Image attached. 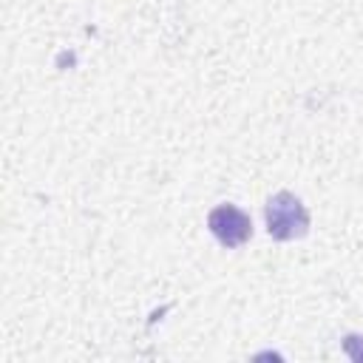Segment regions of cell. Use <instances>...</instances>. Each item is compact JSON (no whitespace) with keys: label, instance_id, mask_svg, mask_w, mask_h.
<instances>
[{"label":"cell","instance_id":"obj_1","mask_svg":"<svg viewBox=\"0 0 363 363\" xmlns=\"http://www.w3.org/2000/svg\"><path fill=\"white\" fill-rule=\"evenodd\" d=\"M264 216H267V233L275 241H292V238L306 235V230H309V213H306V207L301 204L298 196H292L286 190L275 193L267 201Z\"/></svg>","mask_w":363,"mask_h":363},{"label":"cell","instance_id":"obj_2","mask_svg":"<svg viewBox=\"0 0 363 363\" xmlns=\"http://www.w3.org/2000/svg\"><path fill=\"white\" fill-rule=\"evenodd\" d=\"M207 227L210 233L224 244V247H241L244 241H250L252 235V224H250V216L233 204H218L216 210H210L207 216Z\"/></svg>","mask_w":363,"mask_h":363}]
</instances>
